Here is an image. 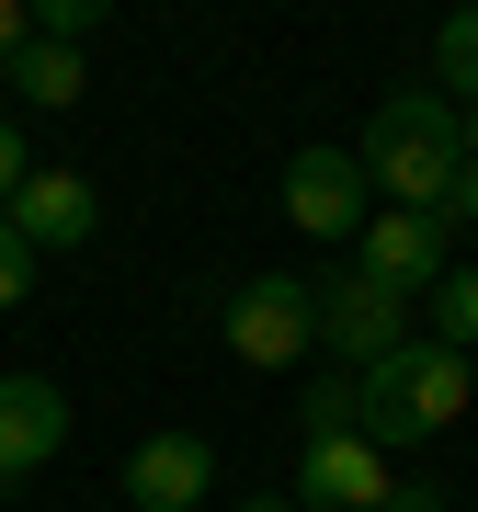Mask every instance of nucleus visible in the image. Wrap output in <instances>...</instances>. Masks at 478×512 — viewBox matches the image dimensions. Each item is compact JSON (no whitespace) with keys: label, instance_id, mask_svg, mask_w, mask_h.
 <instances>
[{"label":"nucleus","instance_id":"obj_8","mask_svg":"<svg viewBox=\"0 0 478 512\" xmlns=\"http://www.w3.org/2000/svg\"><path fill=\"white\" fill-rule=\"evenodd\" d=\"M353 274L422 308V296L444 285V217H399V205H376V217H365V239H353Z\"/></svg>","mask_w":478,"mask_h":512},{"label":"nucleus","instance_id":"obj_12","mask_svg":"<svg viewBox=\"0 0 478 512\" xmlns=\"http://www.w3.org/2000/svg\"><path fill=\"white\" fill-rule=\"evenodd\" d=\"M433 92L456 103V114H478V0L433 23Z\"/></svg>","mask_w":478,"mask_h":512},{"label":"nucleus","instance_id":"obj_2","mask_svg":"<svg viewBox=\"0 0 478 512\" xmlns=\"http://www.w3.org/2000/svg\"><path fill=\"white\" fill-rule=\"evenodd\" d=\"M353 160H365L376 205H399V217H444V205H456V171H467L456 103H444V92H387Z\"/></svg>","mask_w":478,"mask_h":512},{"label":"nucleus","instance_id":"obj_6","mask_svg":"<svg viewBox=\"0 0 478 512\" xmlns=\"http://www.w3.org/2000/svg\"><path fill=\"white\" fill-rule=\"evenodd\" d=\"M387 490H399V467H387L365 433H308L285 501H296V512H387Z\"/></svg>","mask_w":478,"mask_h":512},{"label":"nucleus","instance_id":"obj_20","mask_svg":"<svg viewBox=\"0 0 478 512\" xmlns=\"http://www.w3.org/2000/svg\"><path fill=\"white\" fill-rule=\"evenodd\" d=\"M444 228H478V160L456 171V205H444Z\"/></svg>","mask_w":478,"mask_h":512},{"label":"nucleus","instance_id":"obj_19","mask_svg":"<svg viewBox=\"0 0 478 512\" xmlns=\"http://www.w3.org/2000/svg\"><path fill=\"white\" fill-rule=\"evenodd\" d=\"M387 512H444V490H433V478H399V490H387Z\"/></svg>","mask_w":478,"mask_h":512},{"label":"nucleus","instance_id":"obj_21","mask_svg":"<svg viewBox=\"0 0 478 512\" xmlns=\"http://www.w3.org/2000/svg\"><path fill=\"white\" fill-rule=\"evenodd\" d=\"M239 512H296V501L285 490H239Z\"/></svg>","mask_w":478,"mask_h":512},{"label":"nucleus","instance_id":"obj_11","mask_svg":"<svg viewBox=\"0 0 478 512\" xmlns=\"http://www.w3.org/2000/svg\"><path fill=\"white\" fill-rule=\"evenodd\" d=\"M0 92H12V103H35V114H69L92 80H80V46H46V35H35L12 69H0Z\"/></svg>","mask_w":478,"mask_h":512},{"label":"nucleus","instance_id":"obj_5","mask_svg":"<svg viewBox=\"0 0 478 512\" xmlns=\"http://www.w3.org/2000/svg\"><path fill=\"white\" fill-rule=\"evenodd\" d=\"M399 342H410V296H387V285H365V274H331V285H319V353H331L342 376L387 365Z\"/></svg>","mask_w":478,"mask_h":512},{"label":"nucleus","instance_id":"obj_16","mask_svg":"<svg viewBox=\"0 0 478 512\" xmlns=\"http://www.w3.org/2000/svg\"><path fill=\"white\" fill-rule=\"evenodd\" d=\"M23 296H35V251H23V228L0 217V308H23Z\"/></svg>","mask_w":478,"mask_h":512},{"label":"nucleus","instance_id":"obj_15","mask_svg":"<svg viewBox=\"0 0 478 512\" xmlns=\"http://www.w3.org/2000/svg\"><path fill=\"white\" fill-rule=\"evenodd\" d=\"M35 35H46V46H80V35H103V0H35Z\"/></svg>","mask_w":478,"mask_h":512},{"label":"nucleus","instance_id":"obj_10","mask_svg":"<svg viewBox=\"0 0 478 512\" xmlns=\"http://www.w3.org/2000/svg\"><path fill=\"white\" fill-rule=\"evenodd\" d=\"M114 490H126V512H194L205 490H217V444L205 433H148Z\"/></svg>","mask_w":478,"mask_h":512},{"label":"nucleus","instance_id":"obj_17","mask_svg":"<svg viewBox=\"0 0 478 512\" xmlns=\"http://www.w3.org/2000/svg\"><path fill=\"white\" fill-rule=\"evenodd\" d=\"M23 171H35V148H23V126H12V114H0V205L23 194Z\"/></svg>","mask_w":478,"mask_h":512},{"label":"nucleus","instance_id":"obj_14","mask_svg":"<svg viewBox=\"0 0 478 512\" xmlns=\"http://www.w3.org/2000/svg\"><path fill=\"white\" fill-rule=\"evenodd\" d=\"M296 421H308V433H353V376L342 365L308 376V387H296Z\"/></svg>","mask_w":478,"mask_h":512},{"label":"nucleus","instance_id":"obj_13","mask_svg":"<svg viewBox=\"0 0 478 512\" xmlns=\"http://www.w3.org/2000/svg\"><path fill=\"white\" fill-rule=\"evenodd\" d=\"M422 308H433V342L444 353H478V274H467V262H444V285L422 296Z\"/></svg>","mask_w":478,"mask_h":512},{"label":"nucleus","instance_id":"obj_22","mask_svg":"<svg viewBox=\"0 0 478 512\" xmlns=\"http://www.w3.org/2000/svg\"><path fill=\"white\" fill-rule=\"evenodd\" d=\"M467 365H478V353H467Z\"/></svg>","mask_w":478,"mask_h":512},{"label":"nucleus","instance_id":"obj_4","mask_svg":"<svg viewBox=\"0 0 478 512\" xmlns=\"http://www.w3.org/2000/svg\"><path fill=\"white\" fill-rule=\"evenodd\" d=\"M365 217H376V183H365V160H353V148H296V160H285V228H296V239L353 251Z\"/></svg>","mask_w":478,"mask_h":512},{"label":"nucleus","instance_id":"obj_7","mask_svg":"<svg viewBox=\"0 0 478 512\" xmlns=\"http://www.w3.org/2000/svg\"><path fill=\"white\" fill-rule=\"evenodd\" d=\"M0 217H12L23 228V251H80V239H92L103 228V194H92V171H69V160H35V171H23V194L12 205H0Z\"/></svg>","mask_w":478,"mask_h":512},{"label":"nucleus","instance_id":"obj_3","mask_svg":"<svg viewBox=\"0 0 478 512\" xmlns=\"http://www.w3.org/2000/svg\"><path fill=\"white\" fill-rule=\"evenodd\" d=\"M217 330H228V353L239 365H262V376H296L319 353V285L308 274H251L217 308Z\"/></svg>","mask_w":478,"mask_h":512},{"label":"nucleus","instance_id":"obj_1","mask_svg":"<svg viewBox=\"0 0 478 512\" xmlns=\"http://www.w3.org/2000/svg\"><path fill=\"white\" fill-rule=\"evenodd\" d=\"M467 410H478V365H467V353H444L433 330H410L387 365L353 376V433H365L387 467H399V456H422V444H444Z\"/></svg>","mask_w":478,"mask_h":512},{"label":"nucleus","instance_id":"obj_9","mask_svg":"<svg viewBox=\"0 0 478 512\" xmlns=\"http://www.w3.org/2000/svg\"><path fill=\"white\" fill-rule=\"evenodd\" d=\"M57 444H69V387L12 365V376H0V490H23Z\"/></svg>","mask_w":478,"mask_h":512},{"label":"nucleus","instance_id":"obj_18","mask_svg":"<svg viewBox=\"0 0 478 512\" xmlns=\"http://www.w3.org/2000/svg\"><path fill=\"white\" fill-rule=\"evenodd\" d=\"M23 46H35V0H0V69H12Z\"/></svg>","mask_w":478,"mask_h":512}]
</instances>
